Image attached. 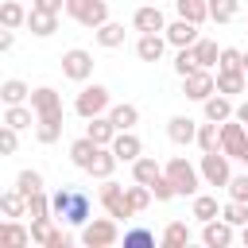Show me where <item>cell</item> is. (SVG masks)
Returning <instances> with one entry per match:
<instances>
[{
	"instance_id": "43",
	"label": "cell",
	"mask_w": 248,
	"mask_h": 248,
	"mask_svg": "<svg viewBox=\"0 0 248 248\" xmlns=\"http://www.w3.org/2000/svg\"><path fill=\"white\" fill-rule=\"evenodd\" d=\"M124 248H155V232L151 229H128L124 232Z\"/></svg>"
},
{
	"instance_id": "29",
	"label": "cell",
	"mask_w": 248,
	"mask_h": 248,
	"mask_svg": "<svg viewBox=\"0 0 248 248\" xmlns=\"http://www.w3.org/2000/svg\"><path fill=\"white\" fill-rule=\"evenodd\" d=\"M23 19H27V8H23L19 0H0V27L19 31V27H23Z\"/></svg>"
},
{
	"instance_id": "11",
	"label": "cell",
	"mask_w": 248,
	"mask_h": 248,
	"mask_svg": "<svg viewBox=\"0 0 248 248\" xmlns=\"http://www.w3.org/2000/svg\"><path fill=\"white\" fill-rule=\"evenodd\" d=\"M31 112L35 116H58L62 112V93L58 89H50V85H39V89H31Z\"/></svg>"
},
{
	"instance_id": "31",
	"label": "cell",
	"mask_w": 248,
	"mask_h": 248,
	"mask_svg": "<svg viewBox=\"0 0 248 248\" xmlns=\"http://www.w3.org/2000/svg\"><path fill=\"white\" fill-rule=\"evenodd\" d=\"M27 97H31V85H27V81H19V78L0 81V101H4V105H23Z\"/></svg>"
},
{
	"instance_id": "49",
	"label": "cell",
	"mask_w": 248,
	"mask_h": 248,
	"mask_svg": "<svg viewBox=\"0 0 248 248\" xmlns=\"http://www.w3.org/2000/svg\"><path fill=\"white\" fill-rule=\"evenodd\" d=\"M50 229H54V217H35V221H31V229H27V232H31V240H35V244H43V240H46V232H50Z\"/></svg>"
},
{
	"instance_id": "41",
	"label": "cell",
	"mask_w": 248,
	"mask_h": 248,
	"mask_svg": "<svg viewBox=\"0 0 248 248\" xmlns=\"http://www.w3.org/2000/svg\"><path fill=\"white\" fill-rule=\"evenodd\" d=\"M16 190H19L23 198H27V194H35V190H43V174H39V170H31V167H27V170H19V174H16Z\"/></svg>"
},
{
	"instance_id": "28",
	"label": "cell",
	"mask_w": 248,
	"mask_h": 248,
	"mask_svg": "<svg viewBox=\"0 0 248 248\" xmlns=\"http://www.w3.org/2000/svg\"><path fill=\"white\" fill-rule=\"evenodd\" d=\"M35 140L39 143H58L62 140V112L58 116H35Z\"/></svg>"
},
{
	"instance_id": "45",
	"label": "cell",
	"mask_w": 248,
	"mask_h": 248,
	"mask_svg": "<svg viewBox=\"0 0 248 248\" xmlns=\"http://www.w3.org/2000/svg\"><path fill=\"white\" fill-rule=\"evenodd\" d=\"M225 190H229L232 202H248V174H232V178L225 182Z\"/></svg>"
},
{
	"instance_id": "26",
	"label": "cell",
	"mask_w": 248,
	"mask_h": 248,
	"mask_svg": "<svg viewBox=\"0 0 248 248\" xmlns=\"http://www.w3.org/2000/svg\"><path fill=\"white\" fill-rule=\"evenodd\" d=\"M159 174H163V167H159V159H155V155H136V159H132V178H136V182L151 186Z\"/></svg>"
},
{
	"instance_id": "44",
	"label": "cell",
	"mask_w": 248,
	"mask_h": 248,
	"mask_svg": "<svg viewBox=\"0 0 248 248\" xmlns=\"http://www.w3.org/2000/svg\"><path fill=\"white\" fill-rule=\"evenodd\" d=\"M16 151H19V132L0 124V155H16Z\"/></svg>"
},
{
	"instance_id": "24",
	"label": "cell",
	"mask_w": 248,
	"mask_h": 248,
	"mask_svg": "<svg viewBox=\"0 0 248 248\" xmlns=\"http://www.w3.org/2000/svg\"><path fill=\"white\" fill-rule=\"evenodd\" d=\"M23 244H31V232H27V225H19V221H0V248H23Z\"/></svg>"
},
{
	"instance_id": "56",
	"label": "cell",
	"mask_w": 248,
	"mask_h": 248,
	"mask_svg": "<svg viewBox=\"0 0 248 248\" xmlns=\"http://www.w3.org/2000/svg\"><path fill=\"white\" fill-rule=\"evenodd\" d=\"M240 163H248V140H244V151H240Z\"/></svg>"
},
{
	"instance_id": "51",
	"label": "cell",
	"mask_w": 248,
	"mask_h": 248,
	"mask_svg": "<svg viewBox=\"0 0 248 248\" xmlns=\"http://www.w3.org/2000/svg\"><path fill=\"white\" fill-rule=\"evenodd\" d=\"M62 4H66V0H31V8L50 12V16H62Z\"/></svg>"
},
{
	"instance_id": "48",
	"label": "cell",
	"mask_w": 248,
	"mask_h": 248,
	"mask_svg": "<svg viewBox=\"0 0 248 248\" xmlns=\"http://www.w3.org/2000/svg\"><path fill=\"white\" fill-rule=\"evenodd\" d=\"M147 190H151V198H155V202H170V198H174V186L167 182V174H159Z\"/></svg>"
},
{
	"instance_id": "21",
	"label": "cell",
	"mask_w": 248,
	"mask_h": 248,
	"mask_svg": "<svg viewBox=\"0 0 248 248\" xmlns=\"http://www.w3.org/2000/svg\"><path fill=\"white\" fill-rule=\"evenodd\" d=\"M124 23H112V19H105L101 27H93V39H97V46H105V50H116V46H124Z\"/></svg>"
},
{
	"instance_id": "7",
	"label": "cell",
	"mask_w": 248,
	"mask_h": 248,
	"mask_svg": "<svg viewBox=\"0 0 248 248\" xmlns=\"http://www.w3.org/2000/svg\"><path fill=\"white\" fill-rule=\"evenodd\" d=\"M101 205H105V213H108L112 221H128V217H136V209H132L128 198H124V186L112 182V178H105V186H101Z\"/></svg>"
},
{
	"instance_id": "2",
	"label": "cell",
	"mask_w": 248,
	"mask_h": 248,
	"mask_svg": "<svg viewBox=\"0 0 248 248\" xmlns=\"http://www.w3.org/2000/svg\"><path fill=\"white\" fill-rule=\"evenodd\" d=\"M163 174H167V182L174 186V198H178V194L194 198V194H198V186H202V174H198V167H194V163H186L182 155H174V159L163 167Z\"/></svg>"
},
{
	"instance_id": "38",
	"label": "cell",
	"mask_w": 248,
	"mask_h": 248,
	"mask_svg": "<svg viewBox=\"0 0 248 248\" xmlns=\"http://www.w3.org/2000/svg\"><path fill=\"white\" fill-rule=\"evenodd\" d=\"M217 132H221V124L205 120V124H198V132H194V143H198L202 151H221V147H217Z\"/></svg>"
},
{
	"instance_id": "15",
	"label": "cell",
	"mask_w": 248,
	"mask_h": 248,
	"mask_svg": "<svg viewBox=\"0 0 248 248\" xmlns=\"http://www.w3.org/2000/svg\"><path fill=\"white\" fill-rule=\"evenodd\" d=\"M163 50H167L163 31H147V35H140V39H136V58H140V62H159V58H163Z\"/></svg>"
},
{
	"instance_id": "54",
	"label": "cell",
	"mask_w": 248,
	"mask_h": 248,
	"mask_svg": "<svg viewBox=\"0 0 248 248\" xmlns=\"http://www.w3.org/2000/svg\"><path fill=\"white\" fill-rule=\"evenodd\" d=\"M240 70L248 74V50H240Z\"/></svg>"
},
{
	"instance_id": "4",
	"label": "cell",
	"mask_w": 248,
	"mask_h": 248,
	"mask_svg": "<svg viewBox=\"0 0 248 248\" xmlns=\"http://www.w3.org/2000/svg\"><path fill=\"white\" fill-rule=\"evenodd\" d=\"M62 12H66L74 23H81V27H101V23L108 19V4H105V0H66Z\"/></svg>"
},
{
	"instance_id": "1",
	"label": "cell",
	"mask_w": 248,
	"mask_h": 248,
	"mask_svg": "<svg viewBox=\"0 0 248 248\" xmlns=\"http://www.w3.org/2000/svg\"><path fill=\"white\" fill-rule=\"evenodd\" d=\"M50 217L62 221V225H70V229H81V225L93 217V202H89L85 190H78V186H62V190L50 194Z\"/></svg>"
},
{
	"instance_id": "36",
	"label": "cell",
	"mask_w": 248,
	"mask_h": 248,
	"mask_svg": "<svg viewBox=\"0 0 248 248\" xmlns=\"http://www.w3.org/2000/svg\"><path fill=\"white\" fill-rule=\"evenodd\" d=\"M0 213H4V217H12V221L27 217V198H23L19 190H8V194H0Z\"/></svg>"
},
{
	"instance_id": "10",
	"label": "cell",
	"mask_w": 248,
	"mask_h": 248,
	"mask_svg": "<svg viewBox=\"0 0 248 248\" xmlns=\"http://www.w3.org/2000/svg\"><path fill=\"white\" fill-rule=\"evenodd\" d=\"M232 240H236V229H232L225 217L202 221V244H205V248H229Z\"/></svg>"
},
{
	"instance_id": "46",
	"label": "cell",
	"mask_w": 248,
	"mask_h": 248,
	"mask_svg": "<svg viewBox=\"0 0 248 248\" xmlns=\"http://www.w3.org/2000/svg\"><path fill=\"white\" fill-rule=\"evenodd\" d=\"M190 70H198V62H194L190 46H178V54H174V74H178V78H186Z\"/></svg>"
},
{
	"instance_id": "18",
	"label": "cell",
	"mask_w": 248,
	"mask_h": 248,
	"mask_svg": "<svg viewBox=\"0 0 248 248\" xmlns=\"http://www.w3.org/2000/svg\"><path fill=\"white\" fill-rule=\"evenodd\" d=\"M23 27L35 35V39H50L54 31H58V16H50V12H39V8H31L27 12V19H23Z\"/></svg>"
},
{
	"instance_id": "37",
	"label": "cell",
	"mask_w": 248,
	"mask_h": 248,
	"mask_svg": "<svg viewBox=\"0 0 248 248\" xmlns=\"http://www.w3.org/2000/svg\"><path fill=\"white\" fill-rule=\"evenodd\" d=\"M174 12H178V19H190V23H205L209 16H205V0H174Z\"/></svg>"
},
{
	"instance_id": "19",
	"label": "cell",
	"mask_w": 248,
	"mask_h": 248,
	"mask_svg": "<svg viewBox=\"0 0 248 248\" xmlns=\"http://www.w3.org/2000/svg\"><path fill=\"white\" fill-rule=\"evenodd\" d=\"M105 116L112 120V128H116V132H128V128H136V124H140V108H136L132 101L108 105V112H105Z\"/></svg>"
},
{
	"instance_id": "47",
	"label": "cell",
	"mask_w": 248,
	"mask_h": 248,
	"mask_svg": "<svg viewBox=\"0 0 248 248\" xmlns=\"http://www.w3.org/2000/svg\"><path fill=\"white\" fill-rule=\"evenodd\" d=\"M217 70H240V50H236V46H221Z\"/></svg>"
},
{
	"instance_id": "3",
	"label": "cell",
	"mask_w": 248,
	"mask_h": 248,
	"mask_svg": "<svg viewBox=\"0 0 248 248\" xmlns=\"http://www.w3.org/2000/svg\"><path fill=\"white\" fill-rule=\"evenodd\" d=\"M116 240H120V225L112 217H89L81 225V244L85 248H108Z\"/></svg>"
},
{
	"instance_id": "32",
	"label": "cell",
	"mask_w": 248,
	"mask_h": 248,
	"mask_svg": "<svg viewBox=\"0 0 248 248\" xmlns=\"http://www.w3.org/2000/svg\"><path fill=\"white\" fill-rule=\"evenodd\" d=\"M4 124H8V128H16V132L31 128V124H35L31 105H27V101H23V105H8V108H4Z\"/></svg>"
},
{
	"instance_id": "14",
	"label": "cell",
	"mask_w": 248,
	"mask_h": 248,
	"mask_svg": "<svg viewBox=\"0 0 248 248\" xmlns=\"http://www.w3.org/2000/svg\"><path fill=\"white\" fill-rule=\"evenodd\" d=\"M163 39L178 50V46H194V39H198V23H190V19H174V23H167L163 27Z\"/></svg>"
},
{
	"instance_id": "16",
	"label": "cell",
	"mask_w": 248,
	"mask_h": 248,
	"mask_svg": "<svg viewBox=\"0 0 248 248\" xmlns=\"http://www.w3.org/2000/svg\"><path fill=\"white\" fill-rule=\"evenodd\" d=\"M213 89L225 93V97H236V93L248 89V74L244 70H217L213 74Z\"/></svg>"
},
{
	"instance_id": "40",
	"label": "cell",
	"mask_w": 248,
	"mask_h": 248,
	"mask_svg": "<svg viewBox=\"0 0 248 248\" xmlns=\"http://www.w3.org/2000/svg\"><path fill=\"white\" fill-rule=\"evenodd\" d=\"M124 198H128V205H132L136 213H143V209L151 205V190H147L143 182H132V186H124Z\"/></svg>"
},
{
	"instance_id": "34",
	"label": "cell",
	"mask_w": 248,
	"mask_h": 248,
	"mask_svg": "<svg viewBox=\"0 0 248 248\" xmlns=\"http://www.w3.org/2000/svg\"><path fill=\"white\" fill-rule=\"evenodd\" d=\"M159 244H163V248H186V244H190V229H186V221H170V225L159 232Z\"/></svg>"
},
{
	"instance_id": "39",
	"label": "cell",
	"mask_w": 248,
	"mask_h": 248,
	"mask_svg": "<svg viewBox=\"0 0 248 248\" xmlns=\"http://www.w3.org/2000/svg\"><path fill=\"white\" fill-rule=\"evenodd\" d=\"M217 217H225L232 229H240V225H248V202H232V198H229V202L221 205Z\"/></svg>"
},
{
	"instance_id": "8",
	"label": "cell",
	"mask_w": 248,
	"mask_h": 248,
	"mask_svg": "<svg viewBox=\"0 0 248 248\" xmlns=\"http://www.w3.org/2000/svg\"><path fill=\"white\" fill-rule=\"evenodd\" d=\"M62 78H70V81H89V78H93V54H89L85 46H70V50L62 54Z\"/></svg>"
},
{
	"instance_id": "55",
	"label": "cell",
	"mask_w": 248,
	"mask_h": 248,
	"mask_svg": "<svg viewBox=\"0 0 248 248\" xmlns=\"http://www.w3.org/2000/svg\"><path fill=\"white\" fill-rule=\"evenodd\" d=\"M240 240H244V248H248V225H240Z\"/></svg>"
},
{
	"instance_id": "6",
	"label": "cell",
	"mask_w": 248,
	"mask_h": 248,
	"mask_svg": "<svg viewBox=\"0 0 248 248\" xmlns=\"http://www.w3.org/2000/svg\"><path fill=\"white\" fill-rule=\"evenodd\" d=\"M108 105H112L108 89L93 81V85H85V89L78 93V101H74V112H78L81 120H89V116H101V112H108Z\"/></svg>"
},
{
	"instance_id": "22",
	"label": "cell",
	"mask_w": 248,
	"mask_h": 248,
	"mask_svg": "<svg viewBox=\"0 0 248 248\" xmlns=\"http://www.w3.org/2000/svg\"><path fill=\"white\" fill-rule=\"evenodd\" d=\"M202 108H205V120H213V124H221V120H229L232 116V97H225V93H209L205 101H202Z\"/></svg>"
},
{
	"instance_id": "25",
	"label": "cell",
	"mask_w": 248,
	"mask_h": 248,
	"mask_svg": "<svg viewBox=\"0 0 248 248\" xmlns=\"http://www.w3.org/2000/svg\"><path fill=\"white\" fill-rule=\"evenodd\" d=\"M112 170H116V155L108 151V147H97L93 151V159H89V167H85V174H93V178H112Z\"/></svg>"
},
{
	"instance_id": "5",
	"label": "cell",
	"mask_w": 248,
	"mask_h": 248,
	"mask_svg": "<svg viewBox=\"0 0 248 248\" xmlns=\"http://www.w3.org/2000/svg\"><path fill=\"white\" fill-rule=\"evenodd\" d=\"M198 174L205 186H221L232 178V167H229V155L225 151H202V163H198Z\"/></svg>"
},
{
	"instance_id": "9",
	"label": "cell",
	"mask_w": 248,
	"mask_h": 248,
	"mask_svg": "<svg viewBox=\"0 0 248 248\" xmlns=\"http://www.w3.org/2000/svg\"><path fill=\"white\" fill-rule=\"evenodd\" d=\"M244 140H248V128L240 124V120H221V132H217V147L229 155V159H240V151H244Z\"/></svg>"
},
{
	"instance_id": "23",
	"label": "cell",
	"mask_w": 248,
	"mask_h": 248,
	"mask_svg": "<svg viewBox=\"0 0 248 248\" xmlns=\"http://www.w3.org/2000/svg\"><path fill=\"white\" fill-rule=\"evenodd\" d=\"M85 136H89L97 147H108L112 136H116V128H112V120L101 112V116H89V120H85Z\"/></svg>"
},
{
	"instance_id": "53",
	"label": "cell",
	"mask_w": 248,
	"mask_h": 248,
	"mask_svg": "<svg viewBox=\"0 0 248 248\" xmlns=\"http://www.w3.org/2000/svg\"><path fill=\"white\" fill-rule=\"evenodd\" d=\"M232 120H240V124L248 128V101H240V105H232Z\"/></svg>"
},
{
	"instance_id": "50",
	"label": "cell",
	"mask_w": 248,
	"mask_h": 248,
	"mask_svg": "<svg viewBox=\"0 0 248 248\" xmlns=\"http://www.w3.org/2000/svg\"><path fill=\"white\" fill-rule=\"evenodd\" d=\"M43 248H70V232L50 229V232H46V240H43Z\"/></svg>"
},
{
	"instance_id": "27",
	"label": "cell",
	"mask_w": 248,
	"mask_h": 248,
	"mask_svg": "<svg viewBox=\"0 0 248 248\" xmlns=\"http://www.w3.org/2000/svg\"><path fill=\"white\" fill-rule=\"evenodd\" d=\"M190 54H194V62L202 66V70H213L217 66V54H221V46L213 43V39H194V46H190Z\"/></svg>"
},
{
	"instance_id": "20",
	"label": "cell",
	"mask_w": 248,
	"mask_h": 248,
	"mask_svg": "<svg viewBox=\"0 0 248 248\" xmlns=\"http://www.w3.org/2000/svg\"><path fill=\"white\" fill-rule=\"evenodd\" d=\"M194 132H198V120H194V116H170V120H167V136H170V143H178V147L194 143Z\"/></svg>"
},
{
	"instance_id": "13",
	"label": "cell",
	"mask_w": 248,
	"mask_h": 248,
	"mask_svg": "<svg viewBox=\"0 0 248 248\" xmlns=\"http://www.w3.org/2000/svg\"><path fill=\"white\" fill-rule=\"evenodd\" d=\"M108 151L116 155V163H132L136 155H143V143H140V136L128 128V132H116V136H112Z\"/></svg>"
},
{
	"instance_id": "52",
	"label": "cell",
	"mask_w": 248,
	"mask_h": 248,
	"mask_svg": "<svg viewBox=\"0 0 248 248\" xmlns=\"http://www.w3.org/2000/svg\"><path fill=\"white\" fill-rule=\"evenodd\" d=\"M16 46V31H8V27H0V54H8Z\"/></svg>"
},
{
	"instance_id": "42",
	"label": "cell",
	"mask_w": 248,
	"mask_h": 248,
	"mask_svg": "<svg viewBox=\"0 0 248 248\" xmlns=\"http://www.w3.org/2000/svg\"><path fill=\"white\" fill-rule=\"evenodd\" d=\"M27 217H31V221H35V217H50V198H46L43 190L27 194Z\"/></svg>"
},
{
	"instance_id": "33",
	"label": "cell",
	"mask_w": 248,
	"mask_h": 248,
	"mask_svg": "<svg viewBox=\"0 0 248 248\" xmlns=\"http://www.w3.org/2000/svg\"><path fill=\"white\" fill-rule=\"evenodd\" d=\"M217 213H221L217 194H194V205H190V217L194 221H213Z\"/></svg>"
},
{
	"instance_id": "30",
	"label": "cell",
	"mask_w": 248,
	"mask_h": 248,
	"mask_svg": "<svg viewBox=\"0 0 248 248\" xmlns=\"http://www.w3.org/2000/svg\"><path fill=\"white\" fill-rule=\"evenodd\" d=\"M240 12V0H205V16L213 23H232Z\"/></svg>"
},
{
	"instance_id": "35",
	"label": "cell",
	"mask_w": 248,
	"mask_h": 248,
	"mask_svg": "<svg viewBox=\"0 0 248 248\" xmlns=\"http://www.w3.org/2000/svg\"><path fill=\"white\" fill-rule=\"evenodd\" d=\"M93 151H97V143H93L89 136H78V140L70 143V163H74L78 170H85V167H89V159H93Z\"/></svg>"
},
{
	"instance_id": "17",
	"label": "cell",
	"mask_w": 248,
	"mask_h": 248,
	"mask_svg": "<svg viewBox=\"0 0 248 248\" xmlns=\"http://www.w3.org/2000/svg\"><path fill=\"white\" fill-rule=\"evenodd\" d=\"M132 27H136L140 35H147V31H163V27H167V16H163L155 4H143V8H136Z\"/></svg>"
},
{
	"instance_id": "12",
	"label": "cell",
	"mask_w": 248,
	"mask_h": 248,
	"mask_svg": "<svg viewBox=\"0 0 248 248\" xmlns=\"http://www.w3.org/2000/svg\"><path fill=\"white\" fill-rule=\"evenodd\" d=\"M182 93L190 97V101H205L209 93H213V70H190L186 78H182Z\"/></svg>"
}]
</instances>
